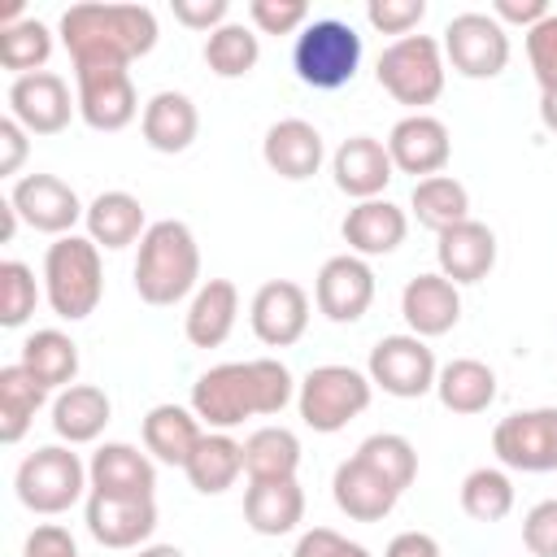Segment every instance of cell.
Segmentation results:
<instances>
[{"label":"cell","instance_id":"6da1fadb","mask_svg":"<svg viewBox=\"0 0 557 557\" xmlns=\"http://www.w3.org/2000/svg\"><path fill=\"white\" fill-rule=\"evenodd\" d=\"M296 383L278 357L222 361L191 383V409L209 431H231L244 418H274L292 405Z\"/></svg>","mask_w":557,"mask_h":557},{"label":"cell","instance_id":"7a4b0ae2","mask_svg":"<svg viewBox=\"0 0 557 557\" xmlns=\"http://www.w3.org/2000/svg\"><path fill=\"white\" fill-rule=\"evenodd\" d=\"M61 44L74 70H131V61L157 48V13L148 4H70L61 13Z\"/></svg>","mask_w":557,"mask_h":557},{"label":"cell","instance_id":"3957f363","mask_svg":"<svg viewBox=\"0 0 557 557\" xmlns=\"http://www.w3.org/2000/svg\"><path fill=\"white\" fill-rule=\"evenodd\" d=\"M135 292L144 305H178L183 296L196 292L200 283V248L187 222L178 218H161L144 231L139 252H135Z\"/></svg>","mask_w":557,"mask_h":557},{"label":"cell","instance_id":"277c9868","mask_svg":"<svg viewBox=\"0 0 557 557\" xmlns=\"http://www.w3.org/2000/svg\"><path fill=\"white\" fill-rule=\"evenodd\" d=\"M44 296L57 318L83 322L96 313L104 296V265L100 248L87 235H61L44 252Z\"/></svg>","mask_w":557,"mask_h":557},{"label":"cell","instance_id":"5b68a950","mask_svg":"<svg viewBox=\"0 0 557 557\" xmlns=\"http://www.w3.org/2000/svg\"><path fill=\"white\" fill-rule=\"evenodd\" d=\"M444 44L431 39V35H405V39H392L379 61H374V78L379 87L396 100V104H409L413 113H422L426 104L440 100L444 91Z\"/></svg>","mask_w":557,"mask_h":557},{"label":"cell","instance_id":"8992f818","mask_svg":"<svg viewBox=\"0 0 557 557\" xmlns=\"http://www.w3.org/2000/svg\"><path fill=\"white\" fill-rule=\"evenodd\" d=\"M361 35L339 17H313L292 44V70L313 91H339L357 78Z\"/></svg>","mask_w":557,"mask_h":557},{"label":"cell","instance_id":"52a82bcc","mask_svg":"<svg viewBox=\"0 0 557 557\" xmlns=\"http://www.w3.org/2000/svg\"><path fill=\"white\" fill-rule=\"evenodd\" d=\"M374 383L370 374L352 370V366H313L300 383H296V409L300 422L318 435H335L344 431L352 418H361L370 409Z\"/></svg>","mask_w":557,"mask_h":557},{"label":"cell","instance_id":"ba28073f","mask_svg":"<svg viewBox=\"0 0 557 557\" xmlns=\"http://www.w3.org/2000/svg\"><path fill=\"white\" fill-rule=\"evenodd\" d=\"M83 487H91L87 466H83L78 453L65 448V444H44V448H35L30 457H22V466H17V474H13L17 500H22L30 513H44V518H57V513H65L70 505H78Z\"/></svg>","mask_w":557,"mask_h":557},{"label":"cell","instance_id":"9c48e42d","mask_svg":"<svg viewBox=\"0 0 557 557\" xmlns=\"http://www.w3.org/2000/svg\"><path fill=\"white\" fill-rule=\"evenodd\" d=\"M492 453L505 470H522V474L557 470V409L540 405L500 418L492 431Z\"/></svg>","mask_w":557,"mask_h":557},{"label":"cell","instance_id":"30bf717a","mask_svg":"<svg viewBox=\"0 0 557 557\" xmlns=\"http://www.w3.org/2000/svg\"><path fill=\"white\" fill-rule=\"evenodd\" d=\"M370 383L383 387L396 400H418L426 392H435V352L426 348V339L418 335H383L370 348V366H366Z\"/></svg>","mask_w":557,"mask_h":557},{"label":"cell","instance_id":"8fae6325","mask_svg":"<svg viewBox=\"0 0 557 557\" xmlns=\"http://www.w3.org/2000/svg\"><path fill=\"white\" fill-rule=\"evenodd\" d=\"M440 44L461 78H496L509 65V35L492 13H457Z\"/></svg>","mask_w":557,"mask_h":557},{"label":"cell","instance_id":"7c38bea8","mask_svg":"<svg viewBox=\"0 0 557 557\" xmlns=\"http://www.w3.org/2000/svg\"><path fill=\"white\" fill-rule=\"evenodd\" d=\"M9 200L30 231L57 235V239L74 235V222L87 218V205L78 200V191L57 174H22L9 191Z\"/></svg>","mask_w":557,"mask_h":557},{"label":"cell","instance_id":"4fadbf2b","mask_svg":"<svg viewBox=\"0 0 557 557\" xmlns=\"http://www.w3.org/2000/svg\"><path fill=\"white\" fill-rule=\"evenodd\" d=\"M74 100H78V117L104 135L131 126L139 113V91L131 83V70H117V65L74 70Z\"/></svg>","mask_w":557,"mask_h":557},{"label":"cell","instance_id":"5bb4252c","mask_svg":"<svg viewBox=\"0 0 557 557\" xmlns=\"http://www.w3.org/2000/svg\"><path fill=\"white\" fill-rule=\"evenodd\" d=\"M74 113L78 100L70 96V83L52 70L22 74L9 83V117H17L26 135H61Z\"/></svg>","mask_w":557,"mask_h":557},{"label":"cell","instance_id":"9a60e30c","mask_svg":"<svg viewBox=\"0 0 557 557\" xmlns=\"http://www.w3.org/2000/svg\"><path fill=\"white\" fill-rule=\"evenodd\" d=\"M313 305L331 322H357L374 305V270L357 252L326 257L313 278Z\"/></svg>","mask_w":557,"mask_h":557},{"label":"cell","instance_id":"2e32d148","mask_svg":"<svg viewBox=\"0 0 557 557\" xmlns=\"http://www.w3.org/2000/svg\"><path fill=\"white\" fill-rule=\"evenodd\" d=\"M248 322L265 348H292L309 331V292L292 278H270L252 292Z\"/></svg>","mask_w":557,"mask_h":557},{"label":"cell","instance_id":"e0dca14e","mask_svg":"<svg viewBox=\"0 0 557 557\" xmlns=\"http://www.w3.org/2000/svg\"><path fill=\"white\" fill-rule=\"evenodd\" d=\"M383 144L392 152V165L400 174H413V183L418 178H431V174H444V165L453 157V135H448V126L435 113H409V117H400L387 131Z\"/></svg>","mask_w":557,"mask_h":557},{"label":"cell","instance_id":"ac0fdd59","mask_svg":"<svg viewBox=\"0 0 557 557\" xmlns=\"http://www.w3.org/2000/svg\"><path fill=\"white\" fill-rule=\"evenodd\" d=\"M87 479L96 496H117V500H152L157 496V466L148 453H139L135 444L109 440L91 453L87 461Z\"/></svg>","mask_w":557,"mask_h":557},{"label":"cell","instance_id":"d6986e66","mask_svg":"<svg viewBox=\"0 0 557 557\" xmlns=\"http://www.w3.org/2000/svg\"><path fill=\"white\" fill-rule=\"evenodd\" d=\"M331 174H335V187L352 200H379L387 191V183L396 178V165H392V152L383 139L374 135H348L335 152H331Z\"/></svg>","mask_w":557,"mask_h":557},{"label":"cell","instance_id":"ffe728a7","mask_svg":"<svg viewBox=\"0 0 557 557\" xmlns=\"http://www.w3.org/2000/svg\"><path fill=\"white\" fill-rule=\"evenodd\" d=\"M435 261H440V274L448 283H457V287L483 283L492 274V265H496V235H492V226L466 218V222L440 231L435 235Z\"/></svg>","mask_w":557,"mask_h":557},{"label":"cell","instance_id":"44dd1931","mask_svg":"<svg viewBox=\"0 0 557 557\" xmlns=\"http://www.w3.org/2000/svg\"><path fill=\"white\" fill-rule=\"evenodd\" d=\"M400 318L409 322V335H418V339L448 335L461 322V292H457V283H448L440 270L409 278L405 292H400Z\"/></svg>","mask_w":557,"mask_h":557},{"label":"cell","instance_id":"7402d4cb","mask_svg":"<svg viewBox=\"0 0 557 557\" xmlns=\"http://www.w3.org/2000/svg\"><path fill=\"white\" fill-rule=\"evenodd\" d=\"M261 157L265 165L287 178V183H305L322 170V157H326V144H322V131L305 117H283L265 131L261 139Z\"/></svg>","mask_w":557,"mask_h":557},{"label":"cell","instance_id":"603a6c76","mask_svg":"<svg viewBox=\"0 0 557 557\" xmlns=\"http://www.w3.org/2000/svg\"><path fill=\"white\" fill-rule=\"evenodd\" d=\"M87 531L100 548H144L157 531V500L87 496Z\"/></svg>","mask_w":557,"mask_h":557},{"label":"cell","instance_id":"cb8c5ba5","mask_svg":"<svg viewBox=\"0 0 557 557\" xmlns=\"http://www.w3.org/2000/svg\"><path fill=\"white\" fill-rule=\"evenodd\" d=\"M331 496H335L339 513H348L352 522H383V518L396 509V500H400V492H396L370 461H361L357 453L335 466Z\"/></svg>","mask_w":557,"mask_h":557},{"label":"cell","instance_id":"d4e9b609","mask_svg":"<svg viewBox=\"0 0 557 557\" xmlns=\"http://www.w3.org/2000/svg\"><path fill=\"white\" fill-rule=\"evenodd\" d=\"M339 235H344L348 252H357V257H387V252H396V248L405 244L409 218H405L400 205H392V200H383V196H379V200H357V205L344 213Z\"/></svg>","mask_w":557,"mask_h":557},{"label":"cell","instance_id":"484cf974","mask_svg":"<svg viewBox=\"0 0 557 557\" xmlns=\"http://www.w3.org/2000/svg\"><path fill=\"white\" fill-rule=\"evenodd\" d=\"M139 131H144V144L152 152H165V157H178L196 144L200 135V113L191 104V96L183 91H157L144 113H139Z\"/></svg>","mask_w":557,"mask_h":557},{"label":"cell","instance_id":"4316f807","mask_svg":"<svg viewBox=\"0 0 557 557\" xmlns=\"http://www.w3.org/2000/svg\"><path fill=\"white\" fill-rule=\"evenodd\" d=\"M305 518V487L296 479H248L244 522L257 535H287Z\"/></svg>","mask_w":557,"mask_h":557},{"label":"cell","instance_id":"83f0119b","mask_svg":"<svg viewBox=\"0 0 557 557\" xmlns=\"http://www.w3.org/2000/svg\"><path fill=\"white\" fill-rule=\"evenodd\" d=\"M235 318H239V287L231 278H209L196 287L187 313H183V331H187V344L196 348H218L226 344V335L235 331Z\"/></svg>","mask_w":557,"mask_h":557},{"label":"cell","instance_id":"f1b7e54d","mask_svg":"<svg viewBox=\"0 0 557 557\" xmlns=\"http://www.w3.org/2000/svg\"><path fill=\"white\" fill-rule=\"evenodd\" d=\"M205 440V422L191 405H152L144 413V448L165 466H187L196 444Z\"/></svg>","mask_w":557,"mask_h":557},{"label":"cell","instance_id":"f546056e","mask_svg":"<svg viewBox=\"0 0 557 557\" xmlns=\"http://www.w3.org/2000/svg\"><path fill=\"white\" fill-rule=\"evenodd\" d=\"M83 222H87V239H91L96 248H109V252L139 244L144 231H148L144 205H139V196H131V191H100V196L87 205V218H83Z\"/></svg>","mask_w":557,"mask_h":557},{"label":"cell","instance_id":"4dcf8cb0","mask_svg":"<svg viewBox=\"0 0 557 557\" xmlns=\"http://www.w3.org/2000/svg\"><path fill=\"white\" fill-rule=\"evenodd\" d=\"M109 418H113V400L96 383H74L65 392H57V400H52V431L70 448L100 440V431L109 426Z\"/></svg>","mask_w":557,"mask_h":557},{"label":"cell","instance_id":"1f68e13d","mask_svg":"<svg viewBox=\"0 0 557 557\" xmlns=\"http://www.w3.org/2000/svg\"><path fill=\"white\" fill-rule=\"evenodd\" d=\"M435 396L448 413H461V418L483 413L496 400V370L479 357H453L435 374Z\"/></svg>","mask_w":557,"mask_h":557},{"label":"cell","instance_id":"d6a6232c","mask_svg":"<svg viewBox=\"0 0 557 557\" xmlns=\"http://www.w3.org/2000/svg\"><path fill=\"white\" fill-rule=\"evenodd\" d=\"M183 474L200 496H218L244 474V444L231 431H205V440L187 457Z\"/></svg>","mask_w":557,"mask_h":557},{"label":"cell","instance_id":"836d02e7","mask_svg":"<svg viewBox=\"0 0 557 557\" xmlns=\"http://www.w3.org/2000/svg\"><path fill=\"white\" fill-rule=\"evenodd\" d=\"M22 366L48 392H65V387H74V374H78V344L65 331L44 326V331L22 339Z\"/></svg>","mask_w":557,"mask_h":557},{"label":"cell","instance_id":"e575fe53","mask_svg":"<svg viewBox=\"0 0 557 557\" xmlns=\"http://www.w3.org/2000/svg\"><path fill=\"white\" fill-rule=\"evenodd\" d=\"M44 400H48V387L22 361L0 366V440L17 444L30 431V422H35Z\"/></svg>","mask_w":557,"mask_h":557},{"label":"cell","instance_id":"d590c367","mask_svg":"<svg viewBox=\"0 0 557 557\" xmlns=\"http://www.w3.org/2000/svg\"><path fill=\"white\" fill-rule=\"evenodd\" d=\"M409 209H413L418 226H426V231L440 235V231H448V226H457V222L470 218V191L453 174H431V178H418L413 183Z\"/></svg>","mask_w":557,"mask_h":557},{"label":"cell","instance_id":"8d00e7d4","mask_svg":"<svg viewBox=\"0 0 557 557\" xmlns=\"http://www.w3.org/2000/svg\"><path fill=\"white\" fill-rule=\"evenodd\" d=\"M244 470L248 479H296L300 470V440L287 426H257L244 440Z\"/></svg>","mask_w":557,"mask_h":557},{"label":"cell","instance_id":"74e56055","mask_svg":"<svg viewBox=\"0 0 557 557\" xmlns=\"http://www.w3.org/2000/svg\"><path fill=\"white\" fill-rule=\"evenodd\" d=\"M52 57V30L39 17H9L0 26V65L22 78V74H39Z\"/></svg>","mask_w":557,"mask_h":557},{"label":"cell","instance_id":"f35d334b","mask_svg":"<svg viewBox=\"0 0 557 557\" xmlns=\"http://www.w3.org/2000/svg\"><path fill=\"white\" fill-rule=\"evenodd\" d=\"M257 61H261V44H257V30L244 22H226L205 39V65L218 78H244L252 74Z\"/></svg>","mask_w":557,"mask_h":557},{"label":"cell","instance_id":"ab89813d","mask_svg":"<svg viewBox=\"0 0 557 557\" xmlns=\"http://www.w3.org/2000/svg\"><path fill=\"white\" fill-rule=\"evenodd\" d=\"M461 509L474 522H500L513 513V483L496 466H479L461 479Z\"/></svg>","mask_w":557,"mask_h":557},{"label":"cell","instance_id":"60d3db41","mask_svg":"<svg viewBox=\"0 0 557 557\" xmlns=\"http://www.w3.org/2000/svg\"><path fill=\"white\" fill-rule=\"evenodd\" d=\"M357 457L370 461L400 496H405V487L418 479V448H413L405 435H396V431H374V435H366V440L357 444Z\"/></svg>","mask_w":557,"mask_h":557},{"label":"cell","instance_id":"b9f144b4","mask_svg":"<svg viewBox=\"0 0 557 557\" xmlns=\"http://www.w3.org/2000/svg\"><path fill=\"white\" fill-rule=\"evenodd\" d=\"M39 305V283L26 261H0V326H22Z\"/></svg>","mask_w":557,"mask_h":557},{"label":"cell","instance_id":"7bdbcfd3","mask_svg":"<svg viewBox=\"0 0 557 557\" xmlns=\"http://www.w3.org/2000/svg\"><path fill=\"white\" fill-rule=\"evenodd\" d=\"M527 61L540 83V96L557 91V13H548L544 22H535L527 30Z\"/></svg>","mask_w":557,"mask_h":557},{"label":"cell","instance_id":"ee69618b","mask_svg":"<svg viewBox=\"0 0 557 557\" xmlns=\"http://www.w3.org/2000/svg\"><path fill=\"white\" fill-rule=\"evenodd\" d=\"M248 17L261 35H300L309 26L305 0H248Z\"/></svg>","mask_w":557,"mask_h":557},{"label":"cell","instance_id":"f6af8a7d","mask_svg":"<svg viewBox=\"0 0 557 557\" xmlns=\"http://www.w3.org/2000/svg\"><path fill=\"white\" fill-rule=\"evenodd\" d=\"M426 17V0H370L366 4V22L379 30V35H413Z\"/></svg>","mask_w":557,"mask_h":557},{"label":"cell","instance_id":"bcb514c9","mask_svg":"<svg viewBox=\"0 0 557 557\" xmlns=\"http://www.w3.org/2000/svg\"><path fill=\"white\" fill-rule=\"evenodd\" d=\"M522 544L531 557H557V496L540 500L522 518Z\"/></svg>","mask_w":557,"mask_h":557},{"label":"cell","instance_id":"7dc6e473","mask_svg":"<svg viewBox=\"0 0 557 557\" xmlns=\"http://www.w3.org/2000/svg\"><path fill=\"white\" fill-rule=\"evenodd\" d=\"M292 557H370V548H361L357 540L331 531V527H313L296 540V553Z\"/></svg>","mask_w":557,"mask_h":557},{"label":"cell","instance_id":"c3c4849f","mask_svg":"<svg viewBox=\"0 0 557 557\" xmlns=\"http://www.w3.org/2000/svg\"><path fill=\"white\" fill-rule=\"evenodd\" d=\"M170 13H174V22H183L187 30L213 35L218 26H226L231 4H226V0H170Z\"/></svg>","mask_w":557,"mask_h":557},{"label":"cell","instance_id":"681fc988","mask_svg":"<svg viewBox=\"0 0 557 557\" xmlns=\"http://www.w3.org/2000/svg\"><path fill=\"white\" fill-rule=\"evenodd\" d=\"M22 557H78V544H74V535L61 522H39L26 535Z\"/></svg>","mask_w":557,"mask_h":557},{"label":"cell","instance_id":"f907efd6","mask_svg":"<svg viewBox=\"0 0 557 557\" xmlns=\"http://www.w3.org/2000/svg\"><path fill=\"white\" fill-rule=\"evenodd\" d=\"M26 152H30V135L22 131V122L17 117H0V174L4 178L17 174Z\"/></svg>","mask_w":557,"mask_h":557},{"label":"cell","instance_id":"816d5d0a","mask_svg":"<svg viewBox=\"0 0 557 557\" xmlns=\"http://www.w3.org/2000/svg\"><path fill=\"white\" fill-rule=\"evenodd\" d=\"M553 9H548V0H496L492 4V17L500 22V26H522V35L535 26V22H544Z\"/></svg>","mask_w":557,"mask_h":557},{"label":"cell","instance_id":"f5cc1de1","mask_svg":"<svg viewBox=\"0 0 557 557\" xmlns=\"http://www.w3.org/2000/svg\"><path fill=\"white\" fill-rule=\"evenodd\" d=\"M383 557H444V553H440L435 535H426V531H400V535L383 548Z\"/></svg>","mask_w":557,"mask_h":557},{"label":"cell","instance_id":"db71d44e","mask_svg":"<svg viewBox=\"0 0 557 557\" xmlns=\"http://www.w3.org/2000/svg\"><path fill=\"white\" fill-rule=\"evenodd\" d=\"M17 222H22V218H17L13 200L4 196V200H0V244H13V231H17Z\"/></svg>","mask_w":557,"mask_h":557},{"label":"cell","instance_id":"11a10c76","mask_svg":"<svg viewBox=\"0 0 557 557\" xmlns=\"http://www.w3.org/2000/svg\"><path fill=\"white\" fill-rule=\"evenodd\" d=\"M540 122H544V131H548V135H557V91L540 96Z\"/></svg>","mask_w":557,"mask_h":557},{"label":"cell","instance_id":"9f6ffc18","mask_svg":"<svg viewBox=\"0 0 557 557\" xmlns=\"http://www.w3.org/2000/svg\"><path fill=\"white\" fill-rule=\"evenodd\" d=\"M135 557H187L178 544H144V548H135Z\"/></svg>","mask_w":557,"mask_h":557}]
</instances>
